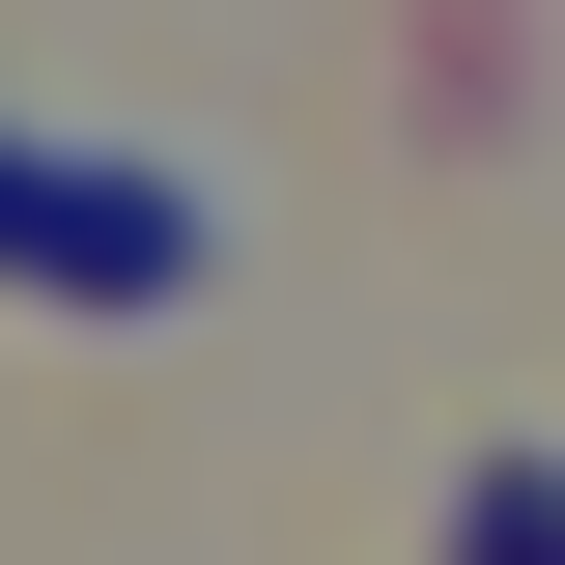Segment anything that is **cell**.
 I'll use <instances>...</instances> for the list:
<instances>
[{
  "label": "cell",
  "instance_id": "1",
  "mask_svg": "<svg viewBox=\"0 0 565 565\" xmlns=\"http://www.w3.org/2000/svg\"><path fill=\"white\" fill-rule=\"evenodd\" d=\"M0 282H57V311H199V282H226V199H199V170L0 141Z\"/></svg>",
  "mask_w": 565,
  "mask_h": 565
}]
</instances>
